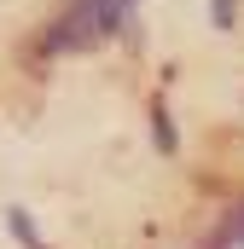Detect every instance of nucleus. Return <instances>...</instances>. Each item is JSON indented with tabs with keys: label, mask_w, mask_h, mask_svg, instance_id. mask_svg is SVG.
<instances>
[{
	"label": "nucleus",
	"mask_w": 244,
	"mask_h": 249,
	"mask_svg": "<svg viewBox=\"0 0 244 249\" xmlns=\"http://www.w3.org/2000/svg\"><path fill=\"white\" fill-rule=\"evenodd\" d=\"M128 6L134 0H76L70 12L59 18V29L41 41L47 53H70V47H87V41H99V35H111L122 18H128Z\"/></svg>",
	"instance_id": "f257e3e1"
}]
</instances>
